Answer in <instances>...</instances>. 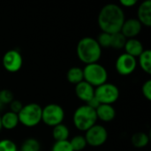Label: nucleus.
Masks as SVG:
<instances>
[{
    "label": "nucleus",
    "mask_w": 151,
    "mask_h": 151,
    "mask_svg": "<svg viewBox=\"0 0 151 151\" xmlns=\"http://www.w3.org/2000/svg\"><path fill=\"white\" fill-rule=\"evenodd\" d=\"M65 119V111L59 104H50L42 108V121L51 127L62 124Z\"/></svg>",
    "instance_id": "nucleus-6"
},
{
    "label": "nucleus",
    "mask_w": 151,
    "mask_h": 151,
    "mask_svg": "<svg viewBox=\"0 0 151 151\" xmlns=\"http://www.w3.org/2000/svg\"><path fill=\"white\" fill-rule=\"evenodd\" d=\"M138 20L141 22L142 25L146 27L151 26V1L146 0L142 2L140 6L138 7Z\"/></svg>",
    "instance_id": "nucleus-13"
},
{
    "label": "nucleus",
    "mask_w": 151,
    "mask_h": 151,
    "mask_svg": "<svg viewBox=\"0 0 151 151\" xmlns=\"http://www.w3.org/2000/svg\"><path fill=\"white\" fill-rule=\"evenodd\" d=\"M76 53L78 58L84 64L89 65L97 63L102 56V48L96 39L92 37H83L77 44Z\"/></svg>",
    "instance_id": "nucleus-2"
},
{
    "label": "nucleus",
    "mask_w": 151,
    "mask_h": 151,
    "mask_svg": "<svg viewBox=\"0 0 151 151\" xmlns=\"http://www.w3.org/2000/svg\"><path fill=\"white\" fill-rule=\"evenodd\" d=\"M138 63L146 73H151V51L150 50H144L143 52L138 57Z\"/></svg>",
    "instance_id": "nucleus-19"
},
{
    "label": "nucleus",
    "mask_w": 151,
    "mask_h": 151,
    "mask_svg": "<svg viewBox=\"0 0 151 151\" xmlns=\"http://www.w3.org/2000/svg\"><path fill=\"white\" fill-rule=\"evenodd\" d=\"M83 76L84 81L96 88L107 82L108 72L104 65L94 63L86 65L83 69Z\"/></svg>",
    "instance_id": "nucleus-4"
},
{
    "label": "nucleus",
    "mask_w": 151,
    "mask_h": 151,
    "mask_svg": "<svg viewBox=\"0 0 151 151\" xmlns=\"http://www.w3.org/2000/svg\"><path fill=\"white\" fill-rule=\"evenodd\" d=\"M72 149L73 151H81L87 147V142L84 136L82 135H76L73 138H72L71 141H69Z\"/></svg>",
    "instance_id": "nucleus-23"
},
{
    "label": "nucleus",
    "mask_w": 151,
    "mask_h": 151,
    "mask_svg": "<svg viewBox=\"0 0 151 151\" xmlns=\"http://www.w3.org/2000/svg\"><path fill=\"white\" fill-rule=\"evenodd\" d=\"M0 151H18L17 145L12 140L3 139L0 141Z\"/></svg>",
    "instance_id": "nucleus-26"
},
{
    "label": "nucleus",
    "mask_w": 151,
    "mask_h": 151,
    "mask_svg": "<svg viewBox=\"0 0 151 151\" xmlns=\"http://www.w3.org/2000/svg\"><path fill=\"white\" fill-rule=\"evenodd\" d=\"M142 25L141 22L134 18L126 19L122 27H121V34L127 38V39H132L135 38L140 32L142 31Z\"/></svg>",
    "instance_id": "nucleus-11"
},
{
    "label": "nucleus",
    "mask_w": 151,
    "mask_h": 151,
    "mask_svg": "<svg viewBox=\"0 0 151 151\" xmlns=\"http://www.w3.org/2000/svg\"><path fill=\"white\" fill-rule=\"evenodd\" d=\"M131 142H132V144L134 145V147H135L137 149H142L149 144L150 137L146 133L138 132V133H135L132 136Z\"/></svg>",
    "instance_id": "nucleus-20"
},
{
    "label": "nucleus",
    "mask_w": 151,
    "mask_h": 151,
    "mask_svg": "<svg viewBox=\"0 0 151 151\" xmlns=\"http://www.w3.org/2000/svg\"><path fill=\"white\" fill-rule=\"evenodd\" d=\"M137 66V60L135 58L123 53L119 55L116 60L115 67L117 72L122 76H127L132 74Z\"/></svg>",
    "instance_id": "nucleus-10"
},
{
    "label": "nucleus",
    "mask_w": 151,
    "mask_h": 151,
    "mask_svg": "<svg viewBox=\"0 0 151 151\" xmlns=\"http://www.w3.org/2000/svg\"><path fill=\"white\" fill-rule=\"evenodd\" d=\"M127 40V39L121 34V32L112 34L111 35V47L116 50L123 49Z\"/></svg>",
    "instance_id": "nucleus-21"
},
{
    "label": "nucleus",
    "mask_w": 151,
    "mask_h": 151,
    "mask_svg": "<svg viewBox=\"0 0 151 151\" xmlns=\"http://www.w3.org/2000/svg\"><path fill=\"white\" fill-rule=\"evenodd\" d=\"M69 135H70L69 128L67 126L64 125L63 123L54 127L52 129V136L56 142L67 141Z\"/></svg>",
    "instance_id": "nucleus-18"
},
{
    "label": "nucleus",
    "mask_w": 151,
    "mask_h": 151,
    "mask_svg": "<svg viewBox=\"0 0 151 151\" xmlns=\"http://www.w3.org/2000/svg\"><path fill=\"white\" fill-rule=\"evenodd\" d=\"M2 109H3V104H2L0 103V111H1Z\"/></svg>",
    "instance_id": "nucleus-33"
},
{
    "label": "nucleus",
    "mask_w": 151,
    "mask_h": 151,
    "mask_svg": "<svg viewBox=\"0 0 151 151\" xmlns=\"http://www.w3.org/2000/svg\"><path fill=\"white\" fill-rule=\"evenodd\" d=\"M51 151H73L69 141L55 142L51 147Z\"/></svg>",
    "instance_id": "nucleus-24"
},
{
    "label": "nucleus",
    "mask_w": 151,
    "mask_h": 151,
    "mask_svg": "<svg viewBox=\"0 0 151 151\" xmlns=\"http://www.w3.org/2000/svg\"><path fill=\"white\" fill-rule=\"evenodd\" d=\"M74 127L80 130L86 132L96 124L97 117L96 110L88 107V105H81L78 107L73 116Z\"/></svg>",
    "instance_id": "nucleus-3"
},
{
    "label": "nucleus",
    "mask_w": 151,
    "mask_h": 151,
    "mask_svg": "<svg viewBox=\"0 0 151 151\" xmlns=\"http://www.w3.org/2000/svg\"><path fill=\"white\" fill-rule=\"evenodd\" d=\"M101 104L99 103V101L94 96L92 99H90L88 103H86V105H88V107H90V108H92V109H94V110H96L98 107H99V105H100Z\"/></svg>",
    "instance_id": "nucleus-30"
},
{
    "label": "nucleus",
    "mask_w": 151,
    "mask_h": 151,
    "mask_svg": "<svg viewBox=\"0 0 151 151\" xmlns=\"http://www.w3.org/2000/svg\"><path fill=\"white\" fill-rule=\"evenodd\" d=\"M14 100V96L12 92L9 89H2L0 90V103L4 104H10Z\"/></svg>",
    "instance_id": "nucleus-25"
},
{
    "label": "nucleus",
    "mask_w": 151,
    "mask_h": 151,
    "mask_svg": "<svg viewBox=\"0 0 151 151\" xmlns=\"http://www.w3.org/2000/svg\"><path fill=\"white\" fill-rule=\"evenodd\" d=\"M98 44L101 48H108L111 47V35L102 32L99 34L97 39H96Z\"/></svg>",
    "instance_id": "nucleus-27"
},
{
    "label": "nucleus",
    "mask_w": 151,
    "mask_h": 151,
    "mask_svg": "<svg viewBox=\"0 0 151 151\" xmlns=\"http://www.w3.org/2000/svg\"><path fill=\"white\" fill-rule=\"evenodd\" d=\"M126 20L121 6L116 4H108L99 12L97 22L102 32L112 35L120 32Z\"/></svg>",
    "instance_id": "nucleus-1"
},
{
    "label": "nucleus",
    "mask_w": 151,
    "mask_h": 151,
    "mask_svg": "<svg viewBox=\"0 0 151 151\" xmlns=\"http://www.w3.org/2000/svg\"><path fill=\"white\" fill-rule=\"evenodd\" d=\"M124 49L126 50L125 53H127L135 58H138L144 50L142 42L136 38L127 39L126 42V44L124 46Z\"/></svg>",
    "instance_id": "nucleus-15"
},
{
    "label": "nucleus",
    "mask_w": 151,
    "mask_h": 151,
    "mask_svg": "<svg viewBox=\"0 0 151 151\" xmlns=\"http://www.w3.org/2000/svg\"><path fill=\"white\" fill-rule=\"evenodd\" d=\"M85 139L87 144L92 147H100L104 145L108 139V132L106 128L101 125H95L85 132Z\"/></svg>",
    "instance_id": "nucleus-8"
},
{
    "label": "nucleus",
    "mask_w": 151,
    "mask_h": 151,
    "mask_svg": "<svg viewBox=\"0 0 151 151\" xmlns=\"http://www.w3.org/2000/svg\"><path fill=\"white\" fill-rule=\"evenodd\" d=\"M42 108L35 103L23 105L18 113L19 122L27 127H34L42 122Z\"/></svg>",
    "instance_id": "nucleus-5"
},
{
    "label": "nucleus",
    "mask_w": 151,
    "mask_h": 151,
    "mask_svg": "<svg viewBox=\"0 0 151 151\" xmlns=\"http://www.w3.org/2000/svg\"><path fill=\"white\" fill-rule=\"evenodd\" d=\"M75 94L80 100L88 103L95 96V88L83 81L75 85Z\"/></svg>",
    "instance_id": "nucleus-12"
},
{
    "label": "nucleus",
    "mask_w": 151,
    "mask_h": 151,
    "mask_svg": "<svg viewBox=\"0 0 151 151\" xmlns=\"http://www.w3.org/2000/svg\"><path fill=\"white\" fill-rule=\"evenodd\" d=\"M22 107H23V104H22V103L20 101H19V100H13L10 104V109H11L10 111L18 114L21 111Z\"/></svg>",
    "instance_id": "nucleus-29"
},
{
    "label": "nucleus",
    "mask_w": 151,
    "mask_h": 151,
    "mask_svg": "<svg viewBox=\"0 0 151 151\" xmlns=\"http://www.w3.org/2000/svg\"><path fill=\"white\" fill-rule=\"evenodd\" d=\"M2 128H3V127H2V123H1V116H0V131L2 130Z\"/></svg>",
    "instance_id": "nucleus-32"
},
{
    "label": "nucleus",
    "mask_w": 151,
    "mask_h": 151,
    "mask_svg": "<svg viewBox=\"0 0 151 151\" xmlns=\"http://www.w3.org/2000/svg\"><path fill=\"white\" fill-rule=\"evenodd\" d=\"M1 123L2 127L6 130H12L16 128L19 123L18 114L13 113L12 111L5 112L3 116H1Z\"/></svg>",
    "instance_id": "nucleus-16"
},
{
    "label": "nucleus",
    "mask_w": 151,
    "mask_h": 151,
    "mask_svg": "<svg viewBox=\"0 0 151 151\" xmlns=\"http://www.w3.org/2000/svg\"><path fill=\"white\" fill-rule=\"evenodd\" d=\"M97 119L104 122H111L116 117V110L111 104H100L96 110Z\"/></svg>",
    "instance_id": "nucleus-14"
},
{
    "label": "nucleus",
    "mask_w": 151,
    "mask_h": 151,
    "mask_svg": "<svg viewBox=\"0 0 151 151\" xmlns=\"http://www.w3.org/2000/svg\"><path fill=\"white\" fill-rule=\"evenodd\" d=\"M120 4L125 7H133L137 4L136 0H120Z\"/></svg>",
    "instance_id": "nucleus-31"
},
{
    "label": "nucleus",
    "mask_w": 151,
    "mask_h": 151,
    "mask_svg": "<svg viewBox=\"0 0 151 151\" xmlns=\"http://www.w3.org/2000/svg\"><path fill=\"white\" fill-rule=\"evenodd\" d=\"M95 97L101 104L112 105L119 97V90L116 85L106 82L95 88Z\"/></svg>",
    "instance_id": "nucleus-7"
},
{
    "label": "nucleus",
    "mask_w": 151,
    "mask_h": 151,
    "mask_svg": "<svg viewBox=\"0 0 151 151\" xmlns=\"http://www.w3.org/2000/svg\"><path fill=\"white\" fill-rule=\"evenodd\" d=\"M4 68L9 73L19 72L23 65L21 54L17 50H10L6 51L2 59Z\"/></svg>",
    "instance_id": "nucleus-9"
},
{
    "label": "nucleus",
    "mask_w": 151,
    "mask_h": 151,
    "mask_svg": "<svg viewBox=\"0 0 151 151\" xmlns=\"http://www.w3.org/2000/svg\"><path fill=\"white\" fill-rule=\"evenodd\" d=\"M142 95L144 96V97L148 100H151V81L148 80L147 81H145L142 87Z\"/></svg>",
    "instance_id": "nucleus-28"
},
{
    "label": "nucleus",
    "mask_w": 151,
    "mask_h": 151,
    "mask_svg": "<svg viewBox=\"0 0 151 151\" xmlns=\"http://www.w3.org/2000/svg\"><path fill=\"white\" fill-rule=\"evenodd\" d=\"M66 79L67 81L74 85H77L78 83L84 81V76H83V69L78 66H73L71 67L66 73Z\"/></svg>",
    "instance_id": "nucleus-17"
},
{
    "label": "nucleus",
    "mask_w": 151,
    "mask_h": 151,
    "mask_svg": "<svg viewBox=\"0 0 151 151\" xmlns=\"http://www.w3.org/2000/svg\"><path fill=\"white\" fill-rule=\"evenodd\" d=\"M41 144L35 138H28L24 141L21 145L20 151H40Z\"/></svg>",
    "instance_id": "nucleus-22"
}]
</instances>
